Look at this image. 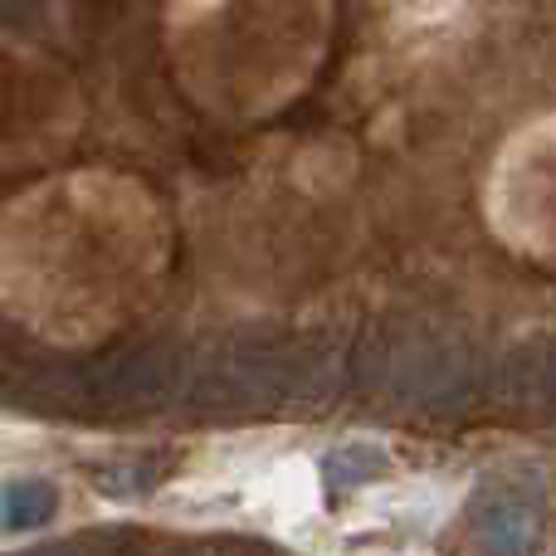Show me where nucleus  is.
I'll use <instances>...</instances> for the list:
<instances>
[{
  "label": "nucleus",
  "mask_w": 556,
  "mask_h": 556,
  "mask_svg": "<svg viewBox=\"0 0 556 556\" xmlns=\"http://www.w3.org/2000/svg\"><path fill=\"white\" fill-rule=\"evenodd\" d=\"M54 508H59V493H54V483H45V479H10L5 489H0V522H5L10 532L45 528V522L54 518Z\"/></svg>",
  "instance_id": "obj_1"
}]
</instances>
